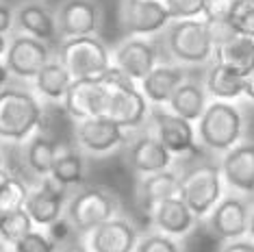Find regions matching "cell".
Masks as SVG:
<instances>
[{
	"mask_svg": "<svg viewBox=\"0 0 254 252\" xmlns=\"http://www.w3.org/2000/svg\"><path fill=\"white\" fill-rule=\"evenodd\" d=\"M63 109L70 113L74 120L105 116L107 107V81L102 78H78L72 81L63 98Z\"/></svg>",
	"mask_w": 254,
	"mask_h": 252,
	"instance_id": "ac0fdd59",
	"label": "cell"
},
{
	"mask_svg": "<svg viewBox=\"0 0 254 252\" xmlns=\"http://www.w3.org/2000/svg\"><path fill=\"white\" fill-rule=\"evenodd\" d=\"M9 39L7 35H0V59H4V53H7V48H9Z\"/></svg>",
	"mask_w": 254,
	"mask_h": 252,
	"instance_id": "7bdbcfd3",
	"label": "cell"
},
{
	"mask_svg": "<svg viewBox=\"0 0 254 252\" xmlns=\"http://www.w3.org/2000/svg\"><path fill=\"white\" fill-rule=\"evenodd\" d=\"M59 242L50 235H46L42 228H33L24 237H20L15 244H11V252H57Z\"/></svg>",
	"mask_w": 254,
	"mask_h": 252,
	"instance_id": "1f68e13d",
	"label": "cell"
},
{
	"mask_svg": "<svg viewBox=\"0 0 254 252\" xmlns=\"http://www.w3.org/2000/svg\"><path fill=\"white\" fill-rule=\"evenodd\" d=\"M57 35L63 39L98 35L102 28V7L98 0H63L55 11Z\"/></svg>",
	"mask_w": 254,
	"mask_h": 252,
	"instance_id": "4fadbf2b",
	"label": "cell"
},
{
	"mask_svg": "<svg viewBox=\"0 0 254 252\" xmlns=\"http://www.w3.org/2000/svg\"><path fill=\"white\" fill-rule=\"evenodd\" d=\"M235 2H244V0H235Z\"/></svg>",
	"mask_w": 254,
	"mask_h": 252,
	"instance_id": "7dc6e473",
	"label": "cell"
},
{
	"mask_svg": "<svg viewBox=\"0 0 254 252\" xmlns=\"http://www.w3.org/2000/svg\"><path fill=\"white\" fill-rule=\"evenodd\" d=\"M178 189H181V170L172 165V168L154 172V174L139 176L135 187V202L143 215H150L152 209L165 198L178 196Z\"/></svg>",
	"mask_w": 254,
	"mask_h": 252,
	"instance_id": "7402d4cb",
	"label": "cell"
},
{
	"mask_svg": "<svg viewBox=\"0 0 254 252\" xmlns=\"http://www.w3.org/2000/svg\"><path fill=\"white\" fill-rule=\"evenodd\" d=\"M44 120V107L35 91L4 87L0 91V141L24 144Z\"/></svg>",
	"mask_w": 254,
	"mask_h": 252,
	"instance_id": "3957f363",
	"label": "cell"
},
{
	"mask_svg": "<svg viewBox=\"0 0 254 252\" xmlns=\"http://www.w3.org/2000/svg\"><path fill=\"white\" fill-rule=\"evenodd\" d=\"M246 237L254 242V202H252V211H250V220H248V233H246Z\"/></svg>",
	"mask_w": 254,
	"mask_h": 252,
	"instance_id": "b9f144b4",
	"label": "cell"
},
{
	"mask_svg": "<svg viewBox=\"0 0 254 252\" xmlns=\"http://www.w3.org/2000/svg\"><path fill=\"white\" fill-rule=\"evenodd\" d=\"M252 202H254V196H252Z\"/></svg>",
	"mask_w": 254,
	"mask_h": 252,
	"instance_id": "c3c4849f",
	"label": "cell"
},
{
	"mask_svg": "<svg viewBox=\"0 0 254 252\" xmlns=\"http://www.w3.org/2000/svg\"><path fill=\"white\" fill-rule=\"evenodd\" d=\"M235 0H204V15L202 18L215 22V20H230V13L235 9Z\"/></svg>",
	"mask_w": 254,
	"mask_h": 252,
	"instance_id": "d590c367",
	"label": "cell"
},
{
	"mask_svg": "<svg viewBox=\"0 0 254 252\" xmlns=\"http://www.w3.org/2000/svg\"><path fill=\"white\" fill-rule=\"evenodd\" d=\"M124 148H126V163L137 176L167 170L174 163V154L167 150L150 130L128 139V144Z\"/></svg>",
	"mask_w": 254,
	"mask_h": 252,
	"instance_id": "e0dca14e",
	"label": "cell"
},
{
	"mask_svg": "<svg viewBox=\"0 0 254 252\" xmlns=\"http://www.w3.org/2000/svg\"><path fill=\"white\" fill-rule=\"evenodd\" d=\"M120 198L105 187H78L70 193L63 217L74 233L89 235L102 222L120 215Z\"/></svg>",
	"mask_w": 254,
	"mask_h": 252,
	"instance_id": "8992f818",
	"label": "cell"
},
{
	"mask_svg": "<svg viewBox=\"0 0 254 252\" xmlns=\"http://www.w3.org/2000/svg\"><path fill=\"white\" fill-rule=\"evenodd\" d=\"M204 89L211 100H239L246 96V74L226 65V63L211 61L204 76Z\"/></svg>",
	"mask_w": 254,
	"mask_h": 252,
	"instance_id": "603a6c76",
	"label": "cell"
},
{
	"mask_svg": "<svg viewBox=\"0 0 254 252\" xmlns=\"http://www.w3.org/2000/svg\"><path fill=\"white\" fill-rule=\"evenodd\" d=\"M217 252H254V242L248 237H239V239H230V242H222L219 244Z\"/></svg>",
	"mask_w": 254,
	"mask_h": 252,
	"instance_id": "8d00e7d4",
	"label": "cell"
},
{
	"mask_svg": "<svg viewBox=\"0 0 254 252\" xmlns=\"http://www.w3.org/2000/svg\"><path fill=\"white\" fill-rule=\"evenodd\" d=\"M9 78H11V74L7 70V65H4V59H0V91L9 85Z\"/></svg>",
	"mask_w": 254,
	"mask_h": 252,
	"instance_id": "60d3db41",
	"label": "cell"
},
{
	"mask_svg": "<svg viewBox=\"0 0 254 252\" xmlns=\"http://www.w3.org/2000/svg\"><path fill=\"white\" fill-rule=\"evenodd\" d=\"M2 163H4V159H2V150H0V168H4Z\"/></svg>",
	"mask_w": 254,
	"mask_h": 252,
	"instance_id": "bcb514c9",
	"label": "cell"
},
{
	"mask_svg": "<svg viewBox=\"0 0 254 252\" xmlns=\"http://www.w3.org/2000/svg\"><path fill=\"white\" fill-rule=\"evenodd\" d=\"M161 44L167 59L181 65H206L213 61L215 44H213L209 22L204 18L172 20L161 33Z\"/></svg>",
	"mask_w": 254,
	"mask_h": 252,
	"instance_id": "6da1fadb",
	"label": "cell"
},
{
	"mask_svg": "<svg viewBox=\"0 0 254 252\" xmlns=\"http://www.w3.org/2000/svg\"><path fill=\"white\" fill-rule=\"evenodd\" d=\"M139 233L135 224L122 215L102 222L87 235V248L91 252H135Z\"/></svg>",
	"mask_w": 254,
	"mask_h": 252,
	"instance_id": "d6986e66",
	"label": "cell"
},
{
	"mask_svg": "<svg viewBox=\"0 0 254 252\" xmlns=\"http://www.w3.org/2000/svg\"><path fill=\"white\" fill-rule=\"evenodd\" d=\"M57 252H91V250L87 248V244H83V242H65L63 246H59Z\"/></svg>",
	"mask_w": 254,
	"mask_h": 252,
	"instance_id": "f35d334b",
	"label": "cell"
},
{
	"mask_svg": "<svg viewBox=\"0 0 254 252\" xmlns=\"http://www.w3.org/2000/svg\"><path fill=\"white\" fill-rule=\"evenodd\" d=\"M0 228H2V239L4 244H15L20 237L31 233L35 228V222L28 215L26 209L9 211V213H0Z\"/></svg>",
	"mask_w": 254,
	"mask_h": 252,
	"instance_id": "f546056e",
	"label": "cell"
},
{
	"mask_svg": "<svg viewBox=\"0 0 254 252\" xmlns=\"http://www.w3.org/2000/svg\"><path fill=\"white\" fill-rule=\"evenodd\" d=\"M9 176H11V172H7L4 168H0V189L4 187V183L9 181Z\"/></svg>",
	"mask_w": 254,
	"mask_h": 252,
	"instance_id": "ee69618b",
	"label": "cell"
},
{
	"mask_svg": "<svg viewBox=\"0 0 254 252\" xmlns=\"http://www.w3.org/2000/svg\"><path fill=\"white\" fill-rule=\"evenodd\" d=\"M67 198H70L67 189L61 187L53 176H46L31 187L24 209L33 217L37 228H50L63 220Z\"/></svg>",
	"mask_w": 254,
	"mask_h": 252,
	"instance_id": "5bb4252c",
	"label": "cell"
},
{
	"mask_svg": "<svg viewBox=\"0 0 254 252\" xmlns=\"http://www.w3.org/2000/svg\"><path fill=\"white\" fill-rule=\"evenodd\" d=\"M148 130L170 150L174 157H187L198 150L195 124L185 120L170 109L154 107L148 118Z\"/></svg>",
	"mask_w": 254,
	"mask_h": 252,
	"instance_id": "30bf717a",
	"label": "cell"
},
{
	"mask_svg": "<svg viewBox=\"0 0 254 252\" xmlns=\"http://www.w3.org/2000/svg\"><path fill=\"white\" fill-rule=\"evenodd\" d=\"M28 191H31V187H28L22 179L11 174L9 181L4 183V187L0 189V213H9V211L24 209Z\"/></svg>",
	"mask_w": 254,
	"mask_h": 252,
	"instance_id": "4dcf8cb0",
	"label": "cell"
},
{
	"mask_svg": "<svg viewBox=\"0 0 254 252\" xmlns=\"http://www.w3.org/2000/svg\"><path fill=\"white\" fill-rule=\"evenodd\" d=\"M161 61L159 46L150 37H126L111 53V63L130 81L139 83Z\"/></svg>",
	"mask_w": 254,
	"mask_h": 252,
	"instance_id": "9a60e30c",
	"label": "cell"
},
{
	"mask_svg": "<svg viewBox=\"0 0 254 252\" xmlns=\"http://www.w3.org/2000/svg\"><path fill=\"white\" fill-rule=\"evenodd\" d=\"M224 193H226V185H224L219 163L202 159L181 170L178 196L187 202V207L193 211L200 222L211 213Z\"/></svg>",
	"mask_w": 254,
	"mask_h": 252,
	"instance_id": "5b68a950",
	"label": "cell"
},
{
	"mask_svg": "<svg viewBox=\"0 0 254 252\" xmlns=\"http://www.w3.org/2000/svg\"><path fill=\"white\" fill-rule=\"evenodd\" d=\"M246 98L254 102V70L246 74Z\"/></svg>",
	"mask_w": 254,
	"mask_h": 252,
	"instance_id": "ab89813d",
	"label": "cell"
},
{
	"mask_svg": "<svg viewBox=\"0 0 254 252\" xmlns=\"http://www.w3.org/2000/svg\"><path fill=\"white\" fill-rule=\"evenodd\" d=\"M53 179L59 183L61 187L72 189V187H80L85 181V157L83 150L70 146H61L59 154H57V161L53 168Z\"/></svg>",
	"mask_w": 254,
	"mask_h": 252,
	"instance_id": "f1b7e54d",
	"label": "cell"
},
{
	"mask_svg": "<svg viewBox=\"0 0 254 252\" xmlns=\"http://www.w3.org/2000/svg\"><path fill=\"white\" fill-rule=\"evenodd\" d=\"M135 252H185L181 239L170 237L161 231H150L139 235Z\"/></svg>",
	"mask_w": 254,
	"mask_h": 252,
	"instance_id": "d6a6232c",
	"label": "cell"
},
{
	"mask_svg": "<svg viewBox=\"0 0 254 252\" xmlns=\"http://www.w3.org/2000/svg\"><path fill=\"white\" fill-rule=\"evenodd\" d=\"M148 217H150V222H152L154 231H161V233L170 235V237H176V239H183V237H187L189 233H193L200 222L181 196L165 198L163 202H159L157 207L152 209V213Z\"/></svg>",
	"mask_w": 254,
	"mask_h": 252,
	"instance_id": "ffe728a7",
	"label": "cell"
},
{
	"mask_svg": "<svg viewBox=\"0 0 254 252\" xmlns=\"http://www.w3.org/2000/svg\"><path fill=\"white\" fill-rule=\"evenodd\" d=\"M59 150H61V146L55 139H50V137H46L44 133L37 130L35 135H31L22 144V159H24L28 172L39 181L53 174Z\"/></svg>",
	"mask_w": 254,
	"mask_h": 252,
	"instance_id": "d4e9b609",
	"label": "cell"
},
{
	"mask_svg": "<svg viewBox=\"0 0 254 252\" xmlns=\"http://www.w3.org/2000/svg\"><path fill=\"white\" fill-rule=\"evenodd\" d=\"M107 81V107L105 116L120 126H124L126 130H135L148 124L152 105L143 96L139 89V83L130 81L128 76H124L120 70L111 67L105 74Z\"/></svg>",
	"mask_w": 254,
	"mask_h": 252,
	"instance_id": "277c9868",
	"label": "cell"
},
{
	"mask_svg": "<svg viewBox=\"0 0 254 252\" xmlns=\"http://www.w3.org/2000/svg\"><path fill=\"white\" fill-rule=\"evenodd\" d=\"M59 59L74 81L78 78H102L113 67L111 53L98 35H83L63 39L57 48Z\"/></svg>",
	"mask_w": 254,
	"mask_h": 252,
	"instance_id": "52a82bcc",
	"label": "cell"
},
{
	"mask_svg": "<svg viewBox=\"0 0 254 252\" xmlns=\"http://www.w3.org/2000/svg\"><path fill=\"white\" fill-rule=\"evenodd\" d=\"M174 20L163 0H122L120 2V24L126 37L161 35Z\"/></svg>",
	"mask_w": 254,
	"mask_h": 252,
	"instance_id": "8fae6325",
	"label": "cell"
},
{
	"mask_svg": "<svg viewBox=\"0 0 254 252\" xmlns=\"http://www.w3.org/2000/svg\"><path fill=\"white\" fill-rule=\"evenodd\" d=\"M74 139L83 154H94V157H105L115 152L118 148L128 144L130 135L124 126L109 120L107 116H94L76 120L74 124Z\"/></svg>",
	"mask_w": 254,
	"mask_h": 252,
	"instance_id": "9c48e42d",
	"label": "cell"
},
{
	"mask_svg": "<svg viewBox=\"0 0 254 252\" xmlns=\"http://www.w3.org/2000/svg\"><path fill=\"white\" fill-rule=\"evenodd\" d=\"M195 135L202 150L219 154L228 152L246 135V118L230 100H211L195 122Z\"/></svg>",
	"mask_w": 254,
	"mask_h": 252,
	"instance_id": "7a4b0ae2",
	"label": "cell"
},
{
	"mask_svg": "<svg viewBox=\"0 0 254 252\" xmlns=\"http://www.w3.org/2000/svg\"><path fill=\"white\" fill-rule=\"evenodd\" d=\"M230 24L237 33L254 37V0H244L237 2L233 13H230Z\"/></svg>",
	"mask_w": 254,
	"mask_h": 252,
	"instance_id": "836d02e7",
	"label": "cell"
},
{
	"mask_svg": "<svg viewBox=\"0 0 254 252\" xmlns=\"http://www.w3.org/2000/svg\"><path fill=\"white\" fill-rule=\"evenodd\" d=\"M50 44L42 42L37 37L18 33L9 39V48L4 53V65L9 74L18 81H33L37 72L53 59Z\"/></svg>",
	"mask_w": 254,
	"mask_h": 252,
	"instance_id": "7c38bea8",
	"label": "cell"
},
{
	"mask_svg": "<svg viewBox=\"0 0 254 252\" xmlns=\"http://www.w3.org/2000/svg\"><path fill=\"white\" fill-rule=\"evenodd\" d=\"M187 67L174 61L157 63L154 70L139 81V89L152 107H167L172 94L187 81Z\"/></svg>",
	"mask_w": 254,
	"mask_h": 252,
	"instance_id": "44dd1931",
	"label": "cell"
},
{
	"mask_svg": "<svg viewBox=\"0 0 254 252\" xmlns=\"http://www.w3.org/2000/svg\"><path fill=\"white\" fill-rule=\"evenodd\" d=\"M74 78L70 76V72L65 70V65L53 57L42 70L37 72V76L33 78V91L39 96V98L48 100V102H63L67 89H70Z\"/></svg>",
	"mask_w": 254,
	"mask_h": 252,
	"instance_id": "484cf974",
	"label": "cell"
},
{
	"mask_svg": "<svg viewBox=\"0 0 254 252\" xmlns=\"http://www.w3.org/2000/svg\"><path fill=\"white\" fill-rule=\"evenodd\" d=\"M219 170L228 191L254 196V141H239L219 157Z\"/></svg>",
	"mask_w": 254,
	"mask_h": 252,
	"instance_id": "2e32d148",
	"label": "cell"
},
{
	"mask_svg": "<svg viewBox=\"0 0 254 252\" xmlns=\"http://www.w3.org/2000/svg\"><path fill=\"white\" fill-rule=\"evenodd\" d=\"M174 20H189L204 15V0H163Z\"/></svg>",
	"mask_w": 254,
	"mask_h": 252,
	"instance_id": "e575fe53",
	"label": "cell"
},
{
	"mask_svg": "<svg viewBox=\"0 0 254 252\" xmlns=\"http://www.w3.org/2000/svg\"><path fill=\"white\" fill-rule=\"evenodd\" d=\"M209 102L211 100H209V94H206V89H204V83L187 78V81L172 94L170 102H167V109H170L172 113H176V116H181V118L195 124L202 113H204V109Z\"/></svg>",
	"mask_w": 254,
	"mask_h": 252,
	"instance_id": "4316f807",
	"label": "cell"
},
{
	"mask_svg": "<svg viewBox=\"0 0 254 252\" xmlns=\"http://www.w3.org/2000/svg\"><path fill=\"white\" fill-rule=\"evenodd\" d=\"M15 28V11L9 4L0 2V35H9Z\"/></svg>",
	"mask_w": 254,
	"mask_h": 252,
	"instance_id": "74e56055",
	"label": "cell"
},
{
	"mask_svg": "<svg viewBox=\"0 0 254 252\" xmlns=\"http://www.w3.org/2000/svg\"><path fill=\"white\" fill-rule=\"evenodd\" d=\"M213 61L226 63V65L235 67V70H239L244 74L252 72L254 70V37L237 33L228 42L215 46Z\"/></svg>",
	"mask_w": 254,
	"mask_h": 252,
	"instance_id": "83f0119b",
	"label": "cell"
},
{
	"mask_svg": "<svg viewBox=\"0 0 254 252\" xmlns=\"http://www.w3.org/2000/svg\"><path fill=\"white\" fill-rule=\"evenodd\" d=\"M15 31L31 35V37H37L46 44L59 39L55 13H50L42 2H33V0L31 2H22L15 9Z\"/></svg>",
	"mask_w": 254,
	"mask_h": 252,
	"instance_id": "cb8c5ba5",
	"label": "cell"
},
{
	"mask_svg": "<svg viewBox=\"0 0 254 252\" xmlns=\"http://www.w3.org/2000/svg\"><path fill=\"white\" fill-rule=\"evenodd\" d=\"M0 252H11V246H7V244H0Z\"/></svg>",
	"mask_w": 254,
	"mask_h": 252,
	"instance_id": "f6af8a7d",
	"label": "cell"
},
{
	"mask_svg": "<svg viewBox=\"0 0 254 252\" xmlns=\"http://www.w3.org/2000/svg\"><path fill=\"white\" fill-rule=\"evenodd\" d=\"M250 211H252V198L237 191H228L224 193L222 200L213 207V211L202 222H204L211 237H215L217 242H230V239L246 237Z\"/></svg>",
	"mask_w": 254,
	"mask_h": 252,
	"instance_id": "ba28073f",
	"label": "cell"
}]
</instances>
